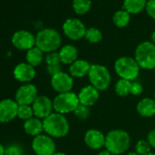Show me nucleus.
<instances>
[{
	"mask_svg": "<svg viewBox=\"0 0 155 155\" xmlns=\"http://www.w3.org/2000/svg\"><path fill=\"white\" fill-rule=\"evenodd\" d=\"M130 145V137L129 133L120 129H115L109 131L106 135L105 148L113 155H120L128 150Z\"/></svg>",
	"mask_w": 155,
	"mask_h": 155,
	"instance_id": "1",
	"label": "nucleus"
},
{
	"mask_svg": "<svg viewBox=\"0 0 155 155\" xmlns=\"http://www.w3.org/2000/svg\"><path fill=\"white\" fill-rule=\"evenodd\" d=\"M43 128L48 136L52 138H63L69 131V123L63 114L52 112L43 120Z\"/></svg>",
	"mask_w": 155,
	"mask_h": 155,
	"instance_id": "2",
	"label": "nucleus"
},
{
	"mask_svg": "<svg viewBox=\"0 0 155 155\" xmlns=\"http://www.w3.org/2000/svg\"><path fill=\"white\" fill-rule=\"evenodd\" d=\"M61 45L60 34L53 28H44L36 36V47L44 53L56 52Z\"/></svg>",
	"mask_w": 155,
	"mask_h": 155,
	"instance_id": "3",
	"label": "nucleus"
},
{
	"mask_svg": "<svg viewBox=\"0 0 155 155\" xmlns=\"http://www.w3.org/2000/svg\"><path fill=\"white\" fill-rule=\"evenodd\" d=\"M140 66L131 57H120L114 63L116 74L123 80L134 81L140 74Z\"/></svg>",
	"mask_w": 155,
	"mask_h": 155,
	"instance_id": "4",
	"label": "nucleus"
},
{
	"mask_svg": "<svg viewBox=\"0 0 155 155\" xmlns=\"http://www.w3.org/2000/svg\"><path fill=\"white\" fill-rule=\"evenodd\" d=\"M134 58L140 68L155 69V45L151 41L141 42L135 49Z\"/></svg>",
	"mask_w": 155,
	"mask_h": 155,
	"instance_id": "5",
	"label": "nucleus"
},
{
	"mask_svg": "<svg viewBox=\"0 0 155 155\" xmlns=\"http://www.w3.org/2000/svg\"><path fill=\"white\" fill-rule=\"evenodd\" d=\"M91 85L99 91H104L109 89L111 81V76L109 69L100 64L91 65L90 73L88 75Z\"/></svg>",
	"mask_w": 155,
	"mask_h": 155,
	"instance_id": "6",
	"label": "nucleus"
},
{
	"mask_svg": "<svg viewBox=\"0 0 155 155\" xmlns=\"http://www.w3.org/2000/svg\"><path fill=\"white\" fill-rule=\"evenodd\" d=\"M80 105L78 95L72 91L58 94L53 100V110L60 114H68L74 112Z\"/></svg>",
	"mask_w": 155,
	"mask_h": 155,
	"instance_id": "7",
	"label": "nucleus"
},
{
	"mask_svg": "<svg viewBox=\"0 0 155 155\" xmlns=\"http://www.w3.org/2000/svg\"><path fill=\"white\" fill-rule=\"evenodd\" d=\"M31 146L37 155H53L56 152V143L48 134L34 137Z\"/></svg>",
	"mask_w": 155,
	"mask_h": 155,
	"instance_id": "8",
	"label": "nucleus"
},
{
	"mask_svg": "<svg viewBox=\"0 0 155 155\" xmlns=\"http://www.w3.org/2000/svg\"><path fill=\"white\" fill-rule=\"evenodd\" d=\"M64 34L71 40H79L85 37L87 28L85 25L78 18L67 19L62 27Z\"/></svg>",
	"mask_w": 155,
	"mask_h": 155,
	"instance_id": "9",
	"label": "nucleus"
},
{
	"mask_svg": "<svg viewBox=\"0 0 155 155\" xmlns=\"http://www.w3.org/2000/svg\"><path fill=\"white\" fill-rule=\"evenodd\" d=\"M50 83L52 89L58 94L70 92L74 86L73 78L70 76V74H68L63 71L52 76Z\"/></svg>",
	"mask_w": 155,
	"mask_h": 155,
	"instance_id": "10",
	"label": "nucleus"
},
{
	"mask_svg": "<svg viewBox=\"0 0 155 155\" xmlns=\"http://www.w3.org/2000/svg\"><path fill=\"white\" fill-rule=\"evenodd\" d=\"M14 47L19 50H29L36 46V37L28 30L15 32L11 38Z\"/></svg>",
	"mask_w": 155,
	"mask_h": 155,
	"instance_id": "11",
	"label": "nucleus"
},
{
	"mask_svg": "<svg viewBox=\"0 0 155 155\" xmlns=\"http://www.w3.org/2000/svg\"><path fill=\"white\" fill-rule=\"evenodd\" d=\"M38 89L31 83L20 86L16 92V101L18 105H32L38 98Z\"/></svg>",
	"mask_w": 155,
	"mask_h": 155,
	"instance_id": "12",
	"label": "nucleus"
},
{
	"mask_svg": "<svg viewBox=\"0 0 155 155\" xmlns=\"http://www.w3.org/2000/svg\"><path fill=\"white\" fill-rule=\"evenodd\" d=\"M34 116L40 120H44L53 112V101L45 95L38 96L31 105Z\"/></svg>",
	"mask_w": 155,
	"mask_h": 155,
	"instance_id": "13",
	"label": "nucleus"
},
{
	"mask_svg": "<svg viewBox=\"0 0 155 155\" xmlns=\"http://www.w3.org/2000/svg\"><path fill=\"white\" fill-rule=\"evenodd\" d=\"M18 104L16 101L6 99L0 101V122L7 123L18 117Z\"/></svg>",
	"mask_w": 155,
	"mask_h": 155,
	"instance_id": "14",
	"label": "nucleus"
},
{
	"mask_svg": "<svg viewBox=\"0 0 155 155\" xmlns=\"http://www.w3.org/2000/svg\"><path fill=\"white\" fill-rule=\"evenodd\" d=\"M13 75L17 81L27 84L34 80L36 76V70L35 68L29 65L28 63L23 62L18 64L15 67L13 70Z\"/></svg>",
	"mask_w": 155,
	"mask_h": 155,
	"instance_id": "15",
	"label": "nucleus"
},
{
	"mask_svg": "<svg viewBox=\"0 0 155 155\" xmlns=\"http://www.w3.org/2000/svg\"><path fill=\"white\" fill-rule=\"evenodd\" d=\"M105 140L106 135H104L103 132L96 129L88 130L84 135L85 144L92 150H100L102 147H104Z\"/></svg>",
	"mask_w": 155,
	"mask_h": 155,
	"instance_id": "16",
	"label": "nucleus"
},
{
	"mask_svg": "<svg viewBox=\"0 0 155 155\" xmlns=\"http://www.w3.org/2000/svg\"><path fill=\"white\" fill-rule=\"evenodd\" d=\"M78 98H79L80 104L87 107H91L98 101L100 98V91L96 90L93 86L87 85L80 91L79 94H78Z\"/></svg>",
	"mask_w": 155,
	"mask_h": 155,
	"instance_id": "17",
	"label": "nucleus"
},
{
	"mask_svg": "<svg viewBox=\"0 0 155 155\" xmlns=\"http://www.w3.org/2000/svg\"><path fill=\"white\" fill-rule=\"evenodd\" d=\"M91 65L85 59H77L74 63L69 66V74L72 78L81 79L89 75Z\"/></svg>",
	"mask_w": 155,
	"mask_h": 155,
	"instance_id": "18",
	"label": "nucleus"
},
{
	"mask_svg": "<svg viewBox=\"0 0 155 155\" xmlns=\"http://www.w3.org/2000/svg\"><path fill=\"white\" fill-rule=\"evenodd\" d=\"M136 110L141 117H153L155 115V100L150 98H143L138 102Z\"/></svg>",
	"mask_w": 155,
	"mask_h": 155,
	"instance_id": "19",
	"label": "nucleus"
},
{
	"mask_svg": "<svg viewBox=\"0 0 155 155\" xmlns=\"http://www.w3.org/2000/svg\"><path fill=\"white\" fill-rule=\"evenodd\" d=\"M58 54L61 63L70 66L78 59L79 51H78V48L73 45H66L60 48Z\"/></svg>",
	"mask_w": 155,
	"mask_h": 155,
	"instance_id": "20",
	"label": "nucleus"
},
{
	"mask_svg": "<svg viewBox=\"0 0 155 155\" xmlns=\"http://www.w3.org/2000/svg\"><path fill=\"white\" fill-rule=\"evenodd\" d=\"M24 130L27 134L36 137L44 131L43 128V120L38 118H31L25 121L24 123Z\"/></svg>",
	"mask_w": 155,
	"mask_h": 155,
	"instance_id": "21",
	"label": "nucleus"
},
{
	"mask_svg": "<svg viewBox=\"0 0 155 155\" xmlns=\"http://www.w3.org/2000/svg\"><path fill=\"white\" fill-rule=\"evenodd\" d=\"M26 59H27V63H28L32 67L34 68L38 67L44 60V52L35 46L34 48L27 51Z\"/></svg>",
	"mask_w": 155,
	"mask_h": 155,
	"instance_id": "22",
	"label": "nucleus"
},
{
	"mask_svg": "<svg viewBox=\"0 0 155 155\" xmlns=\"http://www.w3.org/2000/svg\"><path fill=\"white\" fill-rule=\"evenodd\" d=\"M147 0H124L123 8L130 14H138L146 8Z\"/></svg>",
	"mask_w": 155,
	"mask_h": 155,
	"instance_id": "23",
	"label": "nucleus"
},
{
	"mask_svg": "<svg viewBox=\"0 0 155 155\" xmlns=\"http://www.w3.org/2000/svg\"><path fill=\"white\" fill-rule=\"evenodd\" d=\"M130 19V14L128 11H126L125 9L119 10V11L115 12V14L113 15V18H112L114 25L120 28H125L129 24Z\"/></svg>",
	"mask_w": 155,
	"mask_h": 155,
	"instance_id": "24",
	"label": "nucleus"
},
{
	"mask_svg": "<svg viewBox=\"0 0 155 155\" xmlns=\"http://www.w3.org/2000/svg\"><path fill=\"white\" fill-rule=\"evenodd\" d=\"M115 92L120 97H126L130 94L131 90V81L120 79L115 84Z\"/></svg>",
	"mask_w": 155,
	"mask_h": 155,
	"instance_id": "25",
	"label": "nucleus"
},
{
	"mask_svg": "<svg viewBox=\"0 0 155 155\" xmlns=\"http://www.w3.org/2000/svg\"><path fill=\"white\" fill-rule=\"evenodd\" d=\"M72 7L78 15H84L91 8V0H73Z\"/></svg>",
	"mask_w": 155,
	"mask_h": 155,
	"instance_id": "26",
	"label": "nucleus"
},
{
	"mask_svg": "<svg viewBox=\"0 0 155 155\" xmlns=\"http://www.w3.org/2000/svg\"><path fill=\"white\" fill-rule=\"evenodd\" d=\"M84 38L90 43L96 44V43H99V42L101 41L103 36H102V33H101V31L100 29L95 28H90L87 29Z\"/></svg>",
	"mask_w": 155,
	"mask_h": 155,
	"instance_id": "27",
	"label": "nucleus"
},
{
	"mask_svg": "<svg viewBox=\"0 0 155 155\" xmlns=\"http://www.w3.org/2000/svg\"><path fill=\"white\" fill-rule=\"evenodd\" d=\"M34 112L32 106L30 105H18V117L21 120H24L25 121L33 118Z\"/></svg>",
	"mask_w": 155,
	"mask_h": 155,
	"instance_id": "28",
	"label": "nucleus"
},
{
	"mask_svg": "<svg viewBox=\"0 0 155 155\" xmlns=\"http://www.w3.org/2000/svg\"><path fill=\"white\" fill-rule=\"evenodd\" d=\"M150 145L146 140H140L137 141L135 145V152H137L139 155H147L150 151Z\"/></svg>",
	"mask_w": 155,
	"mask_h": 155,
	"instance_id": "29",
	"label": "nucleus"
},
{
	"mask_svg": "<svg viewBox=\"0 0 155 155\" xmlns=\"http://www.w3.org/2000/svg\"><path fill=\"white\" fill-rule=\"evenodd\" d=\"M74 114H75V116L78 119H80V120H87L90 117V115H91L90 107H87V106L80 104L79 106L77 107V109L75 110Z\"/></svg>",
	"mask_w": 155,
	"mask_h": 155,
	"instance_id": "30",
	"label": "nucleus"
},
{
	"mask_svg": "<svg viewBox=\"0 0 155 155\" xmlns=\"http://www.w3.org/2000/svg\"><path fill=\"white\" fill-rule=\"evenodd\" d=\"M45 61L47 63V66H53V65L62 64L61 60H60V58H59V54L58 52L48 53L47 56L45 57Z\"/></svg>",
	"mask_w": 155,
	"mask_h": 155,
	"instance_id": "31",
	"label": "nucleus"
},
{
	"mask_svg": "<svg viewBox=\"0 0 155 155\" xmlns=\"http://www.w3.org/2000/svg\"><path fill=\"white\" fill-rule=\"evenodd\" d=\"M5 155H24V150L20 145L11 144L6 148Z\"/></svg>",
	"mask_w": 155,
	"mask_h": 155,
	"instance_id": "32",
	"label": "nucleus"
},
{
	"mask_svg": "<svg viewBox=\"0 0 155 155\" xmlns=\"http://www.w3.org/2000/svg\"><path fill=\"white\" fill-rule=\"evenodd\" d=\"M143 92V86L140 81H131V90H130V94L134 96H138Z\"/></svg>",
	"mask_w": 155,
	"mask_h": 155,
	"instance_id": "33",
	"label": "nucleus"
},
{
	"mask_svg": "<svg viewBox=\"0 0 155 155\" xmlns=\"http://www.w3.org/2000/svg\"><path fill=\"white\" fill-rule=\"evenodd\" d=\"M146 11L151 18L155 19V0H149L147 2Z\"/></svg>",
	"mask_w": 155,
	"mask_h": 155,
	"instance_id": "34",
	"label": "nucleus"
},
{
	"mask_svg": "<svg viewBox=\"0 0 155 155\" xmlns=\"http://www.w3.org/2000/svg\"><path fill=\"white\" fill-rule=\"evenodd\" d=\"M47 71L52 77V76H54V75H56V74L62 71V64L53 65V66H47Z\"/></svg>",
	"mask_w": 155,
	"mask_h": 155,
	"instance_id": "35",
	"label": "nucleus"
},
{
	"mask_svg": "<svg viewBox=\"0 0 155 155\" xmlns=\"http://www.w3.org/2000/svg\"><path fill=\"white\" fill-rule=\"evenodd\" d=\"M147 140L151 148H155V129L150 130L147 136Z\"/></svg>",
	"mask_w": 155,
	"mask_h": 155,
	"instance_id": "36",
	"label": "nucleus"
},
{
	"mask_svg": "<svg viewBox=\"0 0 155 155\" xmlns=\"http://www.w3.org/2000/svg\"><path fill=\"white\" fill-rule=\"evenodd\" d=\"M98 155H113V154H111L109 150H101V152H99V154H98Z\"/></svg>",
	"mask_w": 155,
	"mask_h": 155,
	"instance_id": "37",
	"label": "nucleus"
},
{
	"mask_svg": "<svg viewBox=\"0 0 155 155\" xmlns=\"http://www.w3.org/2000/svg\"><path fill=\"white\" fill-rule=\"evenodd\" d=\"M5 150H6V148L0 143V155H5Z\"/></svg>",
	"mask_w": 155,
	"mask_h": 155,
	"instance_id": "38",
	"label": "nucleus"
},
{
	"mask_svg": "<svg viewBox=\"0 0 155 155\" xmlns=\"http://www.w3.org/2000/svg\"><path fill=\"white\" fill-rule=\"evenodd\" d=\"M150 39H151V42L155 45V31H153L151 33V36H150Z\"/></svg>",
	"mask_w": 155,
	"mask_h": 155,
	"instance_id": "39",
	"label": "nucleus"
},
{
	"mask_svg": "<svg viewBox=\"0 0 155 155\" xmlns=\"http://www.w3.org/2000/svg\"><path fill=\"white\" fill-rule=\"evenodd\" d=\"M53 155H68V154H66V153H64V152H55Z\"/></svg>",
	"mask_w": 155,
	"mask_h": 155,
	"instance_id": "40",
	"label": "nucleus"
},
{
	"mask_svg": "<svg viewBox=\"0 0 155 155\" xmlns=\"http://www.w3.org/2000/svg\"><path fill=\"white\" fill-rule=\"evenodd\" d=\"M127 155H139L137 152H135V151H131V152H129Z\"/></svg>",
	"mask_w": 155,
	"mask_h": 155,
	"instance_id": "41",
	"label": "nucleus"
},
{
	"mask_svg": "<svg viewBox=\"0 0 155 155\" xmlns=\"http://www.w3.org/2000/svg\"><path fill=\"white\" fill-rule=\"evenodd\" d=\"M147 155H155V152H150V153L147 154Z\"/></svg>",
	"mask_w": 155,
	"mask_h": 155,
	"instance_id": "42",
	"label": "nucleus"
},
{
	"mask_svg": "<svg viewBox=\"0 0 155 155\" xmlns=\"http://www.w3.org/2000/svg\"><path fill=\"white\" fill-rule=\"evenodd\" d=\"M154 100H155V92H154Z\"/></svg>",
	"mask_w": 155,
	"mask_h": 155,
	"instance_id": "43",
	"label": "nucleus"
},
{
	"mask_svg": "<svg viewBox=\"0 0 155 155\" xmlns=\"http://www.w3.org/2000/svg\"><path fill=\"white\" fill-rule=\"evenodd\" d=\"M154 71H155V69H154Z\"/></svg>",
	"mask_w": 155,
	"mask_h": 155,
	"instance_id": "44",
	"label": "nucleus"
},
{
	"mask_svg": "<svg viewBox=\"0 0 155 155\" xmlns=\"http://www.w3.org/2000/svg\"><path fill=\"white\" fill-rule=\"evenodd\" d=\"M154 129H155V128H154Z\"/></svg>",
	"mask_w": 155,
	"mask_h": 155,
	"instance_id": "45",
	"label": "nucleus"
}]
</instances>
